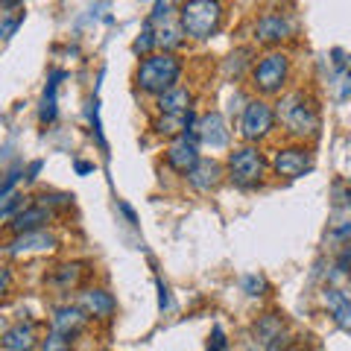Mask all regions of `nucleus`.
Here are the masks:
<instances>
[{"instance_id":"1","label":"nucleus","mask_w":351,"mask_h":351,"mask_svg":"<svg viewBox=\"0 0 351 351\" xmlns=\"http://www.w3.org/2000/svg\"><path fill=\"white\" fill-rule=\"evenodd\" d=\"M179 76H182V62L176 59L173 53L164 50V53H152V56H147L144 62L138 64L135 82H138L141 91L161 97L164 91L176 88Z\"/></svg>"},{"instance_id":"2","label":"nucleus","mask_w":351,"mask_h":351,"mask_svg":"<svg viewBox=\"0 0 351 351\" xmlns=\"http://www.w3.org/2000/svg\"><path fill=\"white\" fill-rule=\"evenodd\" d=\"M219 24H223V3L219 0H184L179 6V27L188 38H211Z\"/></svg>"},{"instance_id":"3","label":"nucleus","mask_w":351,"mask_h":351,"mask_svg":"<svg viewBox=\"0 0 351 351\" xmlns=\"http://www.w3.org/2000/svg\"><path fill=\"white\" fill-rule=\"evenodd\" d=\"M276 117L295 138H313L316 132H319V114H316V106L311 103V97H304L302 91H293L287 97H281L278 106H276Z\"/></svg>"},{"instance_id":"4","label":"nucleus","mask_w":351,"mask_h":351,"mask_svg":"<svg viewBox=\"0 0 351 351\" xmlns=\"http://www.w3.org/2000/svg\"><path fill=\"white\" fill-rule=\"evenodd\" d=\"M228 179L240 188H255L263 179V170H267V161H263L258 147H240L228 156Z\"/></svg>"},{"instance_id":"5","label":"nucleus","mask_w":351,"mask_h":351,"mask_svg":"<svg viewBox=\"0 0 351 351\" xmlns=\"http://www.w3.org/2000/svg\"><path fill=\"white\" fill-rule=\"evenodd\" d=\"M290 76V59L284 53H267L255 68H252V85L261 94H281Z\"/></svg>"},{"instance_id":"6","label":"nucleus","mask_w":351,"mask_h":351,"mask_svg":"<svg viewBox=\"0 0 351 351\" xmlns=\"http://www.w3.org/2000/svg\"><path fill=\"white\" fill-rule=\"evenodd\" d=\"M272 126H276V112H272V106H267L263 100L246 103L243 117H240V135H243L249 144L252 141L267 138L272 132Z\"/></svg>"},{"instance_id":"7","label":"nucleus","mask_w":351,"mask_h":351,"mask_svg":"<svg viewBox=\"0 0 351 351\" xmlns=\"http://www.w3.org/2000/svg\"><path fill=\"white\" fill-rule=\"evenodd\" d=\"M199 161L202 158H199V147H196V135H193V132H191V135L173 138V144L167 147V164L176 173L188 176Z\"/></svg>"},{"instance_id":"8","label":"nucleus","mask_w":351,"mask_h":351,"mask_svg":"<svg viewBox=\"0 0 351 351\" xmlns=\"http://www.w3.org/2000/svg\"><path fill=\"white\" fill-rule=\"evenodd\" d=\"M272 167H276V173L284 176V179H299V176H304L311 170V149L307 147H284L276 152Z\"/></svg>"},{"instance_id":"9","label":"nucleus","mask_w":351,"mask_h":351,"mask_svg":"<svg viewBox=\"0 0 351 351\" xmlns=\"http://www.w3.org/2000/svg\"><path fill=\"white\" fill-rule=\"evenodd\" d=\"M193 135H196L199 144L211 147V149H219V147L228 144V129H226V120L219 112H208V114H202L199 120H196Z\"/></svg>"},{"instance_id":"10","label":"nucleus","mask_w":351,"mask_h":351,"mask_svg":"<svg viewBox=\"0 0 351 351\" xmlns=\"http://www.w3.org/2000/svg\"><path fill=\"white\" fill-rule=\"evenodd\" d=\"M44 223H50V208L36 202V205H27L24 211H18L12 219H9V232L12 234L38 232V228H44Z\"/></svg>"},{"instance_id":"11","label":"nucleus","mask_w":351,"mask_h":351,"mask_svg":"<svg viewBox=\"0 0 351 351\" xmlns=\"http://www.w3.org/2000/svg\"><path fill=\"white\" fill-rule=\"evenodd\" d=\"M53 246H56V237L50 232H44V228H38V232L15 234V240H9L6 252L9 255H29V252H47Z\"/></svg>"},{"instance_id":"12","label":"nucleus","mask_w":351,"mask_h":351,"mask_svg":"<svg viewBox=\"0 0 351 351\" xmlns=\"http://www.w3.org/2000/svg\"><path fill=\"white\" fill-rule=\"evenodd\" d=\"M255 339L263 351H278V346H284V322L281 316L267 313L263 319L255 325Z\"/></svg>"},{"instance_id":"13","label":"nucleus","mask_w":351,"mask_h":351,"mask_svg":"<svg viewBox=\"0 0 351 351\" xmlns=\"http://www.w3.org/2000/svg\"><path fill=\"white\" fill-rule=\"evenodd\" d=\"M85 319H88V313L82 307H71V304L56 307L53 311V331L64 337H76L85 328Z\"/></svg>"},{"instance_id":"14","label":"nucleus","mask_w":351,"mask_h":351,"mask_svg":"<svg viewBox=\"0 0 351 351\" xmlns=\"http://www.w3.org/2000/svg\"><path fill=\"white\" fill-rule=\"evenodd\" d=\"M38 334L32 322H15L12 328H6L3 334V348L6 351H36Z\"/></svg>"},{"instance_id":"15","label":"nucleus","mask_w":351,"mask_h":351,"mask_svg":"<svg viewBox=\"0 0 351 351\" xmlns=\"http://www.w3.org/2000/svg\"><path fill=\"white\" fill-rule=\"evenodd\" d=\"M80 307H82L88 316H97V319H108V316L114 313L117 302L112 299V293L91 287V290H85V293L80 295Z\"/></svg>"},{"instance_id":"16","label":"nucleus","mask_w":351,"mask_h":351,"mask_svg":"<svg viewBox=\"0 0 351 351\" xmlns=\"http://www.w3.org/2000/svg\"><path fill=\"white\" fill-rule=\"evenodd\" d=\"M219 179H223V167H219L217 161H211V158H202V161L188 173V182L193 184L196 191H202V193L214 191L217 184H219Z\"/></svg>"},{"instance_id":"17","label":"nucleus","mask_w":351,"mask_h":351,"mask_svg":"<svg viewBox=\"0 0 351 351\" xmlns=\"http://www.w3.org/2000/svg\"><path fill=\"white\" fill-rule=\"evenodd\" d=\"M290 36V21L281 15H263L255 27V38L263 44H278Z\"/></svg>"},{"instance_id":"18","label":"nucleus","mask_w":351,"mask_h":351,"mask_svg":"<svg viewBox=\"0 0 351 351\" xmlns=\"http://www.w3.org/2000/svg\"><path fill=\"white\" fill-rule=\"evenodd\" d=\"M196 120H199V117H193L191 112L188 114H161L156 123H152V129H156L158 135H164V138H179V135H188V132H193Z\"/></svg>"},{"instance_id":"19","label":"nucleus","mask_w":351,"mask_h":351,"mask_svg":"<svg viewBox=\"0 0 351 351\" xmlns=\"http://www.w3.org/2000/svg\"><path fill=\"white\" fill-rule=\"evenodd\" d=\"M158 112L161 114H188L191 112V91L188 88H170L158 97Z\"/></svg>"},{"instance_id":"20","label":"nucleus","mask_w":351,"mask_h":351,"mask_svg":"<svg viewBox=\"0 0 351 351\" xmlns=\"http://www.w3.org/2000/svg\"><path fill=\"white\" fill-rule=\"evenodd\" d=\"M325 304H328V311H331L334 322L339 328H351V299L343 290H337V287L328 290L325 293Z\"/></svg>"},{"instance_id":"21","label":"nucleus","mask_w":351,"mask_h":351,"mask_svg":"<svg viewBox=\"0 0 351 351\" xmlns=\"http://www.w3.org/2000/svg\"><path fill=\"white\" fill-rule=\"evenodd\" d=\"M64 73H53L50 82H47V91L41 97V108H38V117L41 123H53L56 120V91H59V80Z\"/></svg>"},{"instance_id":"22","label":"nucleus","mask_w":351,"mask_h":351,"mask_svg":"<svg viewBox=\"0 0 351 351\" xmlns=\"http://www.w3.org/2000/svg\"><path fill=\"white\" fill-rule=\"evenodd\" d=\"M80 278H82V267H80V263H64V267L53 269L50 284H56L59 290H71V287L80 284Z\"/></svg>"},{"instance_id":"23","label":"nucleus","mask_w":351,"mask_h":351,"mask_svg":"<svg viewBox=\"0 0 351 351\" xmlns=\"http://www.w3.org/2000/svg\"><path fill=\"white\" fill-rule=\"evenodd\" d=\"M21 24H24V6H3V12H0V36L12 38Z\"/></svg>"},{"instance_id":"24","label":"nucleus","mask_w":351,"mask_h":351,"mask_svg":"<svg viewBox=\"0 0 351 351\" xmlns=\"http://www.w3.org/2000/svg\"><path fill=\"white\" fill-rule=\"evenodd\" d=\"M156 44H158V32L152 29V24L147 21V27L141 29V36L135 38V44H132V50L141 53V56H147V53H149L152 47H156Z\"/></svg>"},{"instance_id":"25","label":"nucleus","mask_w":351,"mask_h":351,"mask_svg":"<svg viewBox=\"0 0 351 351\" xmlns=\"http://www.w3.org/2000/svg\"><path fill=\"white\" fill-rule=\"evenodd\" d=\"M182 36H184L182 27H176L170 21V24H164L158 29V44H161V47H167V50H173V47H179V44H182Z\"/></svg>"},{"instance_id":"26","label":"nucleus","mask_w":351,"mask_h":351,"mask_svg":"<svg viewBox=\"0 0 351 351\" xmlns=\"http://www.w3.org/2000/svg\"><path fill=\"white\" fill-rule=\"evenodd\" d=\"M41 351H73L71 348V337L50 331L47 339H41Z\"/></svg>"},{"instance_id":"27","label":"nucleus","mask_w":351,"mask_h":351,"mask_svg":"<svg viewBox=\"0 0 351 351\" xmlns=\"http://www.w3.org/2000/svg\"><path fill=\"white\" fill-rule=\"evenodd\" d=\"M24 196L21 193H9V196H3V208H0V214H3V219H12L18 211H24Z\"/></svg>"},{"instance_id":"28","label":"nucleus","mask_w":351,"mask_h":351,"mask_svg":"<svg viewBox=\"0 0 351 351\" xmlns=\"http://www.w3.org/2000/svg\"><path fill=\"white\" fill-rule=\"evenodd\" d=\"M226 348H228V339L223 334V328H214L211 339H208V351H226Z\"/></svg>"},{"instance_id":"29","label":"nucleus","mask_w":351,"mask_h":351,"mask_svg":"<svg viewBox=\"0 0 351 351\" xmlns=\"http://www.w3.org/2000/svg\"><path fill=\"white\" fill-rule=\"evenodd\" d=\"M243 287H246L249 295H263V290H267V281H263L261 276H249L243 281Z\"/></svg>"},{"instance_id":"30","label":"nucleus","mask_w":351,"mask_h":351,"mask_svg":"<svg viewBox=\"0 0 351 351\" xmlns=\"http://www.w3.org/2000/svg\"><path fill=\"white\" fill-rule=\"evenodd\" d=\"M158 293H161V299H158V307H161V311H167V307H170V295H167V287H164L161 281H158Z\"/></svg>"},{"instance_id":"31","label":"nucleus","mask_w":351,"mask_h":351,"mask_svg":"<svg viewBox=\"0 0 351 351\" xmlns=\"http://www.w3.org/2000/svg\"><path fill=\"white\" fill-rule=\"evenodd\" d=\"M339 269H343V272H351V246L343 252V258H339Z\"/></svg>"},{"instance_id":"32","label":"nucleus","mask_w":351,"mask_h":351,"mask_svg":"<svg viewBox=\"0 0 351 351\" xmlns=\"http://www.w3.org/2000/svg\"><path fill=\"white\" fill-rule=\"evenodd\" d=\"M76 170H80V173H91L94 167H91V164H88V161H76Z\"/></svg>"},{"instance_id":"33","label":"nucleus","mask_w":351,"mask_h":351,"mask_svg":"<svg viewBox=\"0 0 351 351\" xmlns=\"http://www.w3.org/2000/svg\"><path fill=\"white\" fill-rule=\"evenodd\" d=\"M348 205H351V191H348Z\"/></svg>"}]
</instances>
